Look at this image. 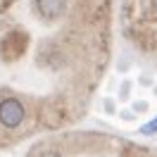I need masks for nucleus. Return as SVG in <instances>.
<instances>
[{"label": "nucleus", "mask_w": 157, "mask_h": 157, "mask_svg": "<svg viewBox=\"0 0 157 157\" xmlns=\"http://www.w3.org/2000/svg\"><path fill=\"white\" fill-rule=\"evenodd\" d=\"M24 121V105L17 98H5L0 102V124L7 128H14Z\"/></svg>", "instance_id": "obj_1"}, {"label": "nucleus", "mask_w": 157, "mask_h": 157, "mask_svg": "<svg viewBox=\"0 0 157 157\" xmlns=\"http://www.w3.org/2000/svg\"><path fill=\"white\" fill-rule=\"evenodd\" d=\"M36 10L43 19H57L64 12V0H36Z\"/></svg>", "instance_id": "obj_2"}, {"label": "nucleus", "mask_w": 157, "mask_h": 157, "mask_svg": "<svg viewBox=\"0 0 157 157\" xmlns=\"http://www.w3.org/2000/svg\"><path fill=\"white\" fill-rule=\"evenodd\" d=\"M157 131V119H152L150 124H145V126L140 128V133H155Z\"/></svg>", "instance_id": "obj_3"}, {"label": "nucleus", "mask_w": 157, "mask_h": 157, "mask_svg": "<svg viewBox=\"0 0 157 157\" xmlns=\"http://www.w3.org/2000/svg\"><path fill=\"white\" fill-rule=\"evenodd\" d=\"M40 157H62V155H59V152H52V150H50V152H43Z\"/></svg>", "instance_id": "obj_4"}, {"label": "nucleus", "mask_w": 157, "mask_h": 157, "mask_svg": "<svg viewBox=\"0 0 157 157\" xmlns=\"http://www.w3.org/2000/svg\"><path fill=\"white\" fill-rule=\"evenodd\" d=\"M152 2H155V7H157V0H152Z\"/></svg>", "instance_id": "obj_5"}]
</instances>
